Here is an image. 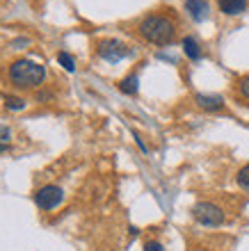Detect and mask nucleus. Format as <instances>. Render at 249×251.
<instances>
[{"mask_svg": "<svg viewBox=\"0 0 249 251\" xmlns=\"http://www.w3.org/2000/svg\"><path fill=\"white\" fill-rule=\"evenodd\" d=\"M139 34L142 39H146L149 44H156V46H167L174 41L176 37V30H174V23L165 16H158V14H151L146 16L142 23H139Z\"/></svg>", "mask_w": 249, "mask_h": 251, "instance_id": "nucleus-1", "label": "nucleus"}, {"mask_svg": "<svg viewBox=\"0 0 249 251\" xmlns=\"http://www.w3.org/2000/svg\"><path fill=\"white\" fill-rule=\"evenodd\" d=\"M9 78H12V82H16L21 87H37L46 78V69L37 64V62L19 60L9 66Z\"/></svg>", "mask_w": 249, "mask_h": 251, "instance_id": "nucleus-2", "label": "nucleus"}, {"mask_svg": "<svg viewBox=\"0 0 249 251\" xmlns=\"http://www.w3.org/2000/svg\"><path fill=\"white\" fill-rule=\"evenodd\" d=\"M192 217L197 219L201 226H210V228L224 224L222 208L215 205V203H210V201H199V203L192 208Z\"/></svg>", "mask_w": 249, "mask_h": 251, "instance_id": "nucleus-3", "label": "nucleus"}, {"mask_svg": "<svg viewBox=\"0 0 249 251\" xmlns=\"http://www.w3.org/2000/svg\"><path fill=\"white\" fill-rule=\"evenodd\" d=\"M99 55L105 62L117 64V62H121L124 57L131 55V48H126L124 44L117 39H103V41H99Z\"/></svg>", "mask_w": 249, "mask_h": 251, "instance_id": "nucleus-4", "label": "nucleus"}, {"mask_svg": "<svg viewBox=\"0 0 249 251\" xmlns=\"http://www.w3.org/2000/svg\"><path fill=\"white\" fill-rule=\"evenodd\" d=\"M62 199H64V192L57 185H44L34 194V203L39 205L41 210H53V208H57L62 203Z\"/></svg>", "mask_w": 249, "mask_h": 251, "instance_id": "nucleus-5", "label": "nucleus"}, {"mask_svg": "<svg viewBox=\"0 0 249 251\" xmlns=\"http://www.w3.org/2000/svg\"><path fill=\"white\" fill-rule=\"evenodd\" d=\"M185 9L192 16V21H197V23L208 19V2L206 0H185Z\"/></svg>", "mask_w": 249, "mask_h": 251, "instance_id": "nucleus-6", "label": "nucleus"}, {"mask_svg": "<svg viewBox=\"0 0 249 251\" xmlns=\"http://www.w3.org/2000/svg\"><path fill=\"white\" fill-rule=\"evenodd\" d=\"M194 100H197V105L201 107V110H210V112L222 110V105H224V99L217 96V94H197Z\"/></svg>", "mask_w": 249, "mask_h": 251, "instance_id": "nucleus-7", "label": "nucleus"}, {"mask_svg": "<svg viewBox=\"0 0 249 251\" xmlns=\"http://www.w3.org/2000/svg\"><path fill=\"white\" fill-rule=\"evenodd\" d=\"M220 9L229 16H238L247 9V0H220Z\"/></svg>", "mask_w": 249, "mask_h": 251, "instance_id": "nucleus-8", "label": "nucleus"}, {"mask_svg": "<svg viewBox=\"0 0 249 251\" xmlns=\"http://www.w3.org/2000/svg\"><path fill=\"white\" fill-rule=\"evenodd\" d=\"M119 89H121L124 94H128V96H135V94H138V89H139L138 75H128V78H124L121 82H119Z\"/></svg>", "mask_w": 249, "mask_h": 251, "instance_id": "nucleus-9", "label": "nucleus"}, {"mask_svg": "<svg viewBox=\"0 0 249 251\" xmlns=\"http://www.w3.org/2000/svg\"><path fill=\"white\" fill-rule=\"evenodd\" d=\"M183 50L190 60H199V57H201V48H199V44L192 39V37H185L183 39Z\"/></svg>", "mask_w": 249, "mask_h": 251, "instance_id": "nucleus-10", "label": "nucleus"}, {"mask_svg": "<svg viewBox=\"0 0 249 251\" xmlns=\"http://www.w3.org/2000/svg\"><path fill=\"white\" fill-rule=\"evenodd\" d=\"M57 62H59V64H62V66H64V69H66V71H69V73H73V71H76V60H73V57H71V55H69V53H64V50H62V53L57 55Z\"/></svg>", "mask_w": 249, "mask_h": 251, "instance_id": "nucleus-11", "label": "nucleus"}, {"mask_svg": "<svg viewBox=\"0 0 249 251\" xmlns=\"http://www.w3.org/2000/svg\"><path fill=\"white\" fill-rule=\"evenodd\" d=\"M5 107L7 110H12V112H19L26 107V100L23 99H16V96H7L5 99Z\"/></svg>", "mask_w": 249, "mask_h": 251, "instance_id": "nucleus-12", "label": "nucleus"}, {"mask_svg": "<svg viewBox=\"0 0 249 251\" xmlns=\"http://www.w3.org/2000/svg\"><path fill=\"white\" fill-rule=\"evenodd\" d=\"M238 185L249 190V165H245L240 172H238Z\"/></svg>", "mask_w": 249, "mask_h": 251, "instance_id": "nucleus-13", "label": "nucleus"}, {"mask_svg": "<svg viewBox=\"0 0 249 251\" xmlns=\"http://www.w3.org/2000/svg\"><path fill=\"white\" fill-rule=\"evenodd\" d=\"M9 137H12L9 128H7V126H0V144H7V142H9Z\"/></svg>", "mask_w": 249, "mask_h": 251, "instance_id": "nucleus-14", "label": "nucleus"}, {"mask_svg": "<svg viewBox=\"0 0 249 251\" xmlns=\"http://www.w3.org/2000/svg\"><path fill=\"white\" fill-rule=\"evenodd\" d=\"M144 251H165L163 245L158 242V240H151V242H146L144 245Z\"/></svg>", "mask_w": 249, "mask_h": 251, "instance_id": "nucleus-15", "label": "nucleus"}, {"mask_svg": "<svg viewBox=\"0 0 249 251\" xmlns=\"http://www.w3.org/2000/svg\"><path fill=\"white\" fill-rule=\"evenodd\" d=\"M240 94H243V96H247V99H249V75H247V78H243V80H240Z\"/></svg>", "mask_w": 249, "mask_h": 251, "instance_id": "nucleus-16", "label": "nucleus"}, {"mask_svg": "<svg viewBox=\"0 0 249 251\" xmlns=\"http://www.w3.org/2000/svg\"><path fill=\"white\" fill-rule=\"evenodd\" d=\"M135 142H138V146H139V149H142V151H149V149H146V146H144V142H142V137H139V135H138V132H135Z\"/></svg>", "mask_w": 249, "mask_h": 251, "instance_id": "nucleus-17", "label": "nucleus"}, {"mask_svg": "<svg viewBox=\"0 0 249 251\" xmlns=\"http://www.w3.org/2000/svg\"><path fill=\"white\" fill-rule=\"evenodd\" d=\"M2 151H7V144H0V153Z\"/></svg>", "mask_w": 249, "mask_h": 251, "instance_id": "nucleus-18", "label": "nucleus"}]
</instances>
